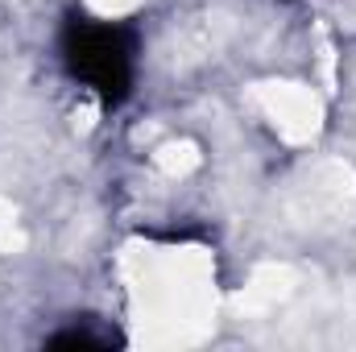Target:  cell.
<instances>
[{
  "mask_svg": "<svg viewBox=\"0 0 356 352\" xmlns=\"http://www.w3.org/2000/svg\"><path fill=\"white\" fill-rule=\"evenodd\" d=\"M71 75L104 99H124L133 83V38L120 25L75 21L63 42Z\"/></svg>",
  "mask_w": 356,
  "mask_h": 352,
  "instance_id": "obj_1",
  "label": "cell"
},
{
  "mask_svg": "<svg viewBox=\"0 0 356 352\" xmlns=\"http://www.w3.org/2000/svg\"><path fill=\"white\" fill-rule=\"evenodd\" d=\"M50 344H54V349H104V344H108V336H91V332H79V328H75V332L54 336Z\"/></svg>",
  "mask_w": 356,
  "mask_h": 352,
  "instance_id": "obj_2",
  "label": "cell"
}]
</instances>
